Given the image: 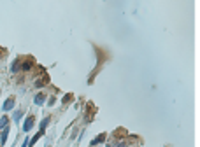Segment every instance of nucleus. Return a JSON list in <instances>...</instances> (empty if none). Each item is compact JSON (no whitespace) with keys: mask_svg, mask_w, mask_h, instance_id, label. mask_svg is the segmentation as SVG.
<instances>
[{"mask_svg":"<svg viewBox=\"0 0 200 147\" xmlns=\"http://www.w3.org/2000/svg\"><path fill=\"white\" fill-rule=\"evenodd\" d=\"M32 67H34V60H32V58H25V60L21 58V70L26 72V70H30Z\"/></svg>","mask_w":200,"mask_h":147,"instance_id":"4","label":"nucleus"},{"mask_svg":"<svg viewBox=\"0 0 200 147\" xmlns=\"http://www.w3.org/2000/svg\"><path fill=\"white\" fill-rule=\"evenodd\" d=\"M20 70H21V58H16L12 61V65H11V72L16 74V72H20Z\"/></svg>","mask_w":200,"mask_h":147,"instance_id":"6","label":"nucleus"},{"mask_svg":"<svg viewBox=\"0 0 200 147\" xmlns=\"http://www.w3.org/2000/svg\"><path fill=\"white\" fill-rule=\"evenodd\" d=\"M21 117H23V110H16V112L12 114V121H14V123H20Z\"/></svg>","mask_w":200,"mask_h":147,"instance_id":"12","label":"nucleus"},{"mask_svg":"<svg viewBox=\"0 0 200 147\" xmlns=\"http://www.w3.org/2000/svg\"><path fill=\"white\" fill-rule=\"evenodd\" d=\"M46 147H49V146H46Z\"/></svg>","mask_w":200,"mask_h":147,"instance_id":"18","label":"nucleus"},{"mask_svg":"<svg viewBox=\"0 0 200 147\" xmlns=\"http://www.w3.org/2000/svg\"><path fill=\"white\" fill-rule=\"evenodd\" d=\"M9 133H11V126H5V128L0 131V147L5 146V142H7V138H9Z\"/></svg>","mask_w":200,"mask_h":147,"instance_id":"3","label":"nucleus"},{"mask_svg":"<svg viewBox=\"0 0 200 147\" xmlns=\"http://www.w3.org/2000/svg\"><path fill=\"white\" fill-rule=\"evenodd\" d=\"M46 98H47V96L40 91V93H37V95L34 96V103H35V105H44V103H46Z\"/></svg>","mask_w":200,"mask_h":147,"instance_id":"5","label":"nucleus"},{"mask_svg":"<svg viewBox=\"0 0 200 147\" xmlns=\"http://www.w3.org/2000/svg\"><path fill=\"white\" fill-rule=\"evenodd\" d=\"M116 147H128V142H120Z\"/></svg>","mask_w":200,"mask_h":147,"instance_id":"16","label":"nucleus"},{"mask_svg":"<svg viewBox=\"0 0 200 147\" xmlns=\"http://www.w3.org/2000/svg\"><path fill=\"white\" fill-rule=\"evenodd\" d=\"M42 135H44V131H37V133H35V135L28 140V147H34V146H35V144H37V140H39Z\"/></svg>","mask_w":200,"mask_h":147,"instance_id":"7","label":"nucleus"},{"mask_svg":"<svg viewBox=\"0 0 200 147\" xmlns=\"http://www.w3.org/2000/svg\"><path fill=\"white\" fill-rule=\"evenodd\" d=\"M0 58H2V51H0Z\"/></svg>","mask_w":200,"mask_h":147,"instance_id":"17","label":"nucleus"},{"mask_svg":"<svg viewBox=\"0 0 200 147\" xmlns=\"http://www.w3.org/2000/svg\"><path fill=\"white\" fill-rule=\"evenodd\" d=\"M55 103H56V96H49V100H47V105H49V107H53Z\"/></svg>","mask_w":200,"mask_h":147,"instance_id":"13","label":"nucleus"},{"mask_svg":"<svg viewBox=\"0 0 200 147\" xmlns=\"http://www.w3.org/2000/svg\"><path fill=\"white\" fill-rule=\"evenodd\" d=\"M47 82H49V77H47V75L44 74V75L40 77V79H37V81H35V86H37V88H42V86H46Z\"/></svg>","mask_w":200,"mask_h":147,"instance_id":"8","label":"nucleus"},{"mask_svg":"<svg viewBox=\"0 0 200 147\" xmlns=\"http://www.w3.org/2000/svg\"><path fill=\"white\" fill-rule=\"evenodd\" d=\"M105 140V133H100L99 137H95L93 140H91V144H90V147H93V146H97V144H102Z\"/></svg>","mask_w":200,"mask_h":147,"instance_id":"9","label":"nucleus"},{"mask_svg":"<svg viewBox=\"0 0 200 147\" xmlns=\"http://www.w3.org/2000/svg\"><path fill=\"white\" fill-rule=\"evenodd\" d=\"M34 124H35V116H34V114H30V116L25 119V123H23V131H25V133H28L30 130L34 128Z\"/></svg>","mask_w":200,"mask_h":147,"instance_id":"1","label":"nucleus"},{"mask_svg":"<svg viewBox=\"0 0 200 147\" xmlns=\"http://www.w3.org/2000/svg\"><path fill=\"white\" fill-rule=\"evenodd\" d=\"M28 140H30V138H28V137H26V138H25V140H23V144H21V147H28Z\"/></svg>","mask_w":200,"mask_h":147,"instance_id":"15","label":"nucleus"},{"mask_svg":"<svg viewBox=\"0 0 200 147\" xmlns=\"http://www.w3.org/2000/svg\"><path fill=\"white\" fill-rule=\"evenodd\" d=\"M70 100H72V95H65L63 96V103H69Z\"/></svg>","mask_w":200,"mask_h":147,"instance_id":"14","label":"nucleus"},{"mask_svg":"<svg viewBox=\"0 0 200 147\" xmlns=\"http://www.w3.org/2000/svg\"><path fill=\"white\" fill-rule=\"evenodd\" d=\"M5 126H9V117L7 116H2L0 117V131L5 128Z\"/></svg>","mask_w":200,"mask_h":147,"instance_id":"11","label":"nucleus"},{"mask_svg":"<svg viewBox=\"0 0 200 147\" xmlns=\"http://www.w3.org/2000/svg\"><path fill=\"white\" fill-rule=\"evenodd\" d=\"M49 121H51V117H49V116H47V117H44V119L40 121V124H39V131H46L47 124H49Z\"/></svg>","mask_w":200,"mask_h":147,"instance_id":"10","label":"nucleus"},{"mask_svg":"<svg viewBox=\"0 0 200 147\" xmlns=\"http://www.w3.org/2000/svg\"><path fill=\"white\" fill-rule=\"evenodd\" d=\"M14 105H16V98L14 96H9L5 102H4V105H2V110L4 112H9V110L14 109Z\"/></svg>","mask_w":200,"mask_h":147,"instance_id":"2","label":"nucleus"}]
</instances>
